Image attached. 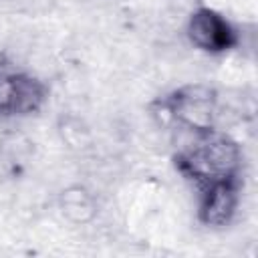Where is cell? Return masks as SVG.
<instances>
[{"instance_id": "4", "label": "cell", "mask_w": 258, "mask_h": 258, "mask_svg": "<svg viewBox=\"0 0 258 258\" xmlns=\"http://www.w3.org/2000/svg\"><path fill=\"white\" fill-rule=\"evenodd\" d=\"M185 36L194 48L206 54H226L238 46L240 34L236 26L210 6L196 8L185 22Z\"/></svg>"}, {"instance_id": "6", "label": "cell", "mask_w": 258, "mask_h": 258, "mask_svg": "<svg viewBox=\"0 0 258 258\" xmlns=\"http://www.w3.org/2000/svg\"><path fill=\"white\" fill-rule=\"evenodd\" d=\"M60 210L75 222H85L87 218L93 216L95 212V202H93V196L81 187V185H75V187H69L60 194Z\"/></svg>"}, {"instance_id": "3", "label": "cell", "mask_w": 258, "mask_h": 258, "mask_svg": "<svg viewBox=\"0 0 258 258\" xmlns=\"http://www.w3.org/2000/svg\"><path fill=\"white\" fill-rule=\"evenodd\" d=\"M48 85L12 64H0V119L30 117L48 101Z\"/></svg>"}, {"instance_id": "5", "label": "cell", "mask_w": 258, "mask_h": 258, "mask_svg": "<svg viewBox=\"0 0 258 258\" xmlns=\"http://www.w3.org/2000/svg\"><path fill=\"white\" fill-rule=\"evenodd\" d=\"M242 179L218 181L200 189L198 200V222L210 230L228 228L240 208Z\"/></svg>"}, {"instance_id": "1", "label": "cell", "mask_w": 258, "mask_h": 258, "mask_svg": "<svg viewBox=\"0 0 258 258\" xmlns=\"http://www.w3.org/2000/svg\"><path fill=\"white\" fill-rule=\"evenodd\" d=\"M175 169L198 189L218 181L242 179V147L222 129L191 133L173 155Z\"/></svg>"}, {"instance_id": "2", "label": "cell", "mask_w": 258, "mask_h": 258, "mask_svg": "<svg viewBox=\"0 0 258 258\" xmlns=\"http://www.w3.org/2000/svg\"><path fill=\"white\" fill-rule=\"evenodd\" d=\"M155 113H161L165 123L177 125L179 129L189 133H204L218 129L220 95L210 85L187 83L157 99Z\"/></svg>"}]
</instances>
